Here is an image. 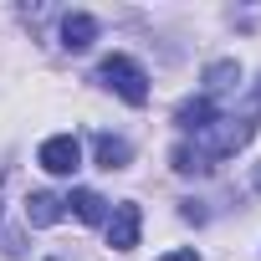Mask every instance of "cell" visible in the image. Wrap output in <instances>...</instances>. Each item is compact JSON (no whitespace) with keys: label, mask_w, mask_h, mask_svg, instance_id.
I'll use <instances>...</instances> for the list:
<instances>
[{"label":"cell","mask_w":261,"mask_h":261,"mask_svg":"<svg viewBox=\"0 0 261 261\" xmlns=\"http://www.w3.org/2000/svg\"><path fill=\"white\" fill-rule=\"evenodd\" d=\"M256 123H261V82H256V92L246 97L241 113H220L205 134H195V144H174V154H169L174 174H205V169H215V159L241 154L256 134Z\"/></svg>","instance_id":"obj_1"},{"label":"cell","mask_w":261,"mask_h":261,"mask_svg":"<svg viewBox=\"0 0 261 261\" xmlns=\"http://www.w3.org/2000/svg\"><path fill=\"white\" fill-rule=\"evenodd\" d=\"M97 82H102V87H113L123 102H134V108H144V102H149V77H144V67H139L134 57H102Z\"/></svg>","instance_id":"obj_2"},{"label":"cell","mask_w":261,"mask_h":261,"mask_svg":"<svg viewBox=\"0 0 261 261\" xmlns=\"http://www.w3.org/2000/svg\"><path fill=\"white\" fill-rule=\"evenodd\" d=\"M36 159H41V169H46V174H77V169H82V149H77V139H72V134L46 139Z\"/></svg>","instance_id":"obj_3"},{"label":"cell","mask_w":261,"mask_h":261,"mask_svg":"<svg viewBox=\"0 0 261 261\" xmlns=\"http://www.w3.org/2000/svg\"><path fill=\"white\" fill-rule=\"evenodd\" d=\"M139 225H144V210L139 205H118L113 220H108V246L113 251H134L139 246Z\"/></svg>","instance_id":"obj_4"},{"label":"cell","mask_w":261,"mask_h":261,"mask_svg":"<svg viewBox=\"0 0 261 261\" xmlns=\"http://www.w3.org/2000/svg\"><path fill=\"white\" fill-rule=\"evenodd\" d=\"M215 118H220L215 97H190V102H179V108H174V123L185 128V134H205Z\"/></svg>","instance_id":"obj_5"},{"label":"cell","mask_w":261,"mask_h":261,"mask_svg":"<svg viewBox=\"0 0 261 261\" xmlns=\"http://www.w3.org/2000/svg\"><path fill=\"white\" fill-rule=\"evenodd\" d=\"M92 41H97V21H92V16L77 11V16L62 21V46H67V51H87Z\"/></svg>","instance_id":"obj_6"},{"label":"cell","mask_w":261,"mask_h":261,"mask_svg":"<svg viewBox=\"0 0 261 261\" xmlns=\"http://www.w3.org/2000/svg\"><path fill=\"white\" fill-rule=\"evenodd\" d=\"M62 210H67V200L51 195V190H36V195L26 200V220H31V225H57Z\"/></svg>","instance_id":"obj_7"},{"label":"cell","mask_w":261,"mask_h":261,"mask_svg":"<svg viewBox=\"0 0 261 261\" xmlns=\"http://www.w3.org/2000/svg\"><path fill=\"white\" fill-rule=\"evenodd\" d=\"M92 149H97V164H102L108 174H113V169H128V159H134V149H128L123 139H113V134H97Z\"/></svg>","instance_id":"obj_8"},{"label":"cell","mask_w":261,"mask_h":261,"mask_svg":"<svg viewBox=\"0 0 261 261\" xmlns=\"http://www.w3.org/2000/svg\"><path fill=\"white\" fill-rule=\"evenodd\" d=\"M72 210H77V220H87V225H97L102 215H108V200L97 195V190H72V200H67Z\"/></svg>","instance_id":"obj_9"},{"label":"cell","mask_w":261,"mask_h":261,"mask_svg":"<svg viewBox=\"0 0 261 261\" xmlns=\"http://www.w3.org/2000/svg\"><path fill=\"white\" fill-rule=\"evenodd\" d=\"M236 77H241V67H236V62H215V67L205 72V97H215V92L236 87Z\"/></svg>","instance_id":"obj_10"},{"label":"cell","mask_w":261,"mask_h":261,"mask_svg":"<svg viewBox=\"0 0 261 261\" xmlns=\"http://www.w3.org/2000/svg\"><path fill=\"white\" fill-rule=\"evenodd\" d=\"M159 261H200V256H195V246H185V251H169V256H159Z\"/></svg>","instance_id":"obj_11"},{"label":"cell","mask_w":261,"mask_h":261,"mask_svg":"<svg viewBox=\"0 0 261 261\" xmlns=\"http://www.w3.org/2000/svg\"><path fill=\"white\" fill-rule=\"evenodd\" d=\"M256 190H261V174H256Z\"/></svg>","instance_id":"obj_12"}]
</instances>
